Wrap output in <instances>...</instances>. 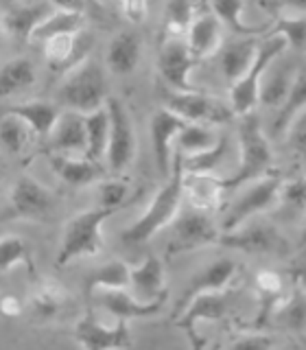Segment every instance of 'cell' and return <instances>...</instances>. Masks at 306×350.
<instances>
[{
	"mask_svg": "<svg viewBox=\"0 0 306 350\" xmlns=\"http://www.w3.org/2000/svg\"><path fill=\"white\" fill-rule=\"evenodd\" d=\"M109 129H112V118H109L107 105L85 116V131H87V153H85V158H90L94 162H101V158L107 156Z\"/></svg>",
	"mask_w": 306,
	"mask_h": 350,
	"instance_id": "obj_33",
	"label": "cell"
},
{
	"mask_svg": "<svg viewBox=\"0 0 306 350\" xmlns=\"http://www.w3.org/2000/svg\"><path fill=\"white\" fill-rule=\"evenodd\" d=\"M33 83H36V68H33V62L27 57L9 59L0 70V94L3 96L25 90Z\"/></svg>",
	"mask_w": 306,
	"mask_h": 350,
	"instance_id": "obj_37",
	"label": "cell"
},
{
	"mask_svg": "<svg viewBox=\"0 0 306 350\" xmlns=\"http://www.w3.org/2000/svg\"><path fill=\"white\" fill-rule=\"evenodd\" d=\"M210 9L214 11V16L221 20V25H225L230 31H234L236 36L254 38L256 33L265 29V27H249L247 25L243 18V11L247 9V5L240 3V0H217V3H210Z\"/></svg>",
	"mask_w": 306,
	"mask_h": 350,
	"instance_id": "obj_38",
	"label": "cell"
},
{
	"mask_svg": "<svg viewBox=\"0 0 306 350\" xmlns=\"http://www.w3.org/2000/svg\"><path fill=\"white\" fill-rule=\"evenodd\" d=\"M131 291L140 302L167 300V280H164V265L158 256L149 254L138 267L131 269Z\"/></svg>",
	"mask_w": 306,
	"mask_h": 350,
	"instance_id": "obj_23",
	"label": "cell"
},
{
	"mask_svg": "<svg viewBox=\"0 0 306 350\" xmlns=\"http://www.w3.org/2000/svg\"><path fill=\"white\" fill-rule=\"evenodd\" d=\"M234 273H236V262L232 258H219V260L210 262V265L204 267L199 273H195L191 278L189 287H186L182 298L178 300V304H175L173 315L178 317L186 306H189V302L197 298V295L227 289V284L234 280Z\"/></svg>",
	"mask_w": 306,
	"mask_h": 350,
	"instance_id": "obj_18",
	"label": "cell"
},
{
	"mask_svg": "<svg viewBox=\"0 0 306 350\" xmlns=\"http://www.w3.org/2000/svg\"><path fill=\"white\" fill-rule=\"evenodd\" d=\"M230 302H232V291H210L197 295L195 300L189 302V306L178 315L173 317V326L189 337L191 350H204L206 339L199 335L197 326L201 322H217L230 311Z\"/></svg>",
	"mask_w": 306,
	"mask_h": 350,
	"instance_id": "obj_8",
	"label": "cell"
},
{
	"mask_svg": "<svg viewBox=\"0 0 306 350\" xmlns=\"http://www.w3.org/2000/svg\"><path fill=\"white\" fill-rule=\"evenodd\" d=\"M238 167L232 175L223 178L225 191H236L245 182H256L269 175L273 164V151L267 136L262 134L260 120L256 114H249L238 123Z\"/></svg>",
	"mask_w": 306,
	"mask_h": 350,
	"instance_id": "obj_2",
	"label": "cell"
},
{
	"mask_svg": "<svg viewBox=\"0 0 306 350\" xmlns=\"http://www.w3.org/2000/svg\"><path fill=\"white\" fill-rule=\"evenodd\" d=\"M304 112H306V70L295 75L287 101L282 103V107L278 109L276 120H273V134L287 136V131L295 123V118Z\"/></svg>",
	"mask_w": 306,
	"mask_h": 350,
	"instance_id": "obj_30",
	"label": "cell"
},
{
	"mask_svg": "<svg viewBox=\"0 0 306 350\" xmlns=\"http://www.w3.org/2000/svg\"><path fill=\"white\" fill-rule=\"evenodd\" d=\"M184 193L189 195L191 208L201 213H210L221 206V200L227 191L221 175L184 173Z\"/></svg>",
	"mask_w": 306,
	"mask_h": 350,
	"instance_id": "obj_21",
	"label": "cell"
},
{
	"mask_svg": "<svg viewBox=\"0 0 306 350\" xmlns=\"http://www.w3.org/2000/svg\"><path fill=\"white\" fill-rule=\"evenodd\" d=\"M280 189H282V180L276 173H269L265 178L251 182L245 189V193H240L227 206V213L221 221V232H232V230L247 224L249 219H256L260 213L273 208L278 204Z\"/></svg>",
	"mask_w": 306,
	"mask_h": 350,
	"instance_id": "obj_6",
	"label": "cell"
},
{
	"mask_svg": "<svg viewBox=\"0 0 306 350\" xmlns=\"http://www.w3.org/2000/svg\"><path fill=\"white\" fill-rule=\"evenodd\" d=\"M0 309H3V313L7 317H18L22 313V304H20V300L16 298V295H5Z\"/></svg>",
	"mask_w": 306,
	"mask_h": 350,
	"instance_id": "obj_50",
	"label": "cell"
},
{
	"mask_svg": "<svg viewBox=\"0 0 306 350\" xmlns=\"http://www.w3.org/2000/svg\"><path fill=\"white\" fill-rule=\"evenodd\" d=\"M116 211L109 208H92V211H83L74 215L68 224H66L59 254H57V267H66L70 260L79 256H96L103 252V224L112 217Z\"/></svg>",
	"mask_w": 306,
	"mask_h": 350,
	"instance_id": "obj_3",
	"label": "cell"
},
{
	"mask_svg": "<svg viewBox=\"0 0 306 350\" xmlns=\"http://www.w3.org/2000/svg\"><path fill=\"white\" fill-rule=\"evenodd\" d=\"M289 44L284 42V38L280 36H269L265 42L258 46V55L251 68L247 70V75L240 79L238 83H234L230 88V107L236 116H249L251 109L256 107V103H260V88H262V75L267 72L269 64L282 55V51L287 49Z\"/></svg>",
	"mask_w": 306,
	"mask_h": 350,
	"instance_id": "obj_5",
	"label": "cell"
},
{
	"mask_svg": "<svg viewBox=\"0 0 306 350\" xmlns=\"http://www.w3.org/2000/svg\"><path fill=\"white\" fill-rule=\"evenodd\" d=\"M269 320H273L278 326L287 328V331L298 333L306 328V295L302 289L289 293L287 298H282L278 306L269 315Z\"/></svg>",
	"mask_w": 306,
	"mask_h": 350,
	"instance_id": "obj_34",
	"label": "cell"
},
{
	"mask_svg": "<svg viewBox=\"0 0 306 350\" xmlns=\"http://www.w3.org/2000/svg\"><path fill=\"white\" fill-rule=\"evenodd\" d=\"M197 66V57L189 49L186 40H167L162 42V49L158 55V70L162 79L171 85L173 92L191 94L201 92L199 88L191 83V72Z\"/></svg>",
	"mask_w": 306,
	"mask_h": 350,
	"instance_id": "obj_13",
	"label": "cell"
},
{
	"mask_svg": "<svg viewBox=\"0 0 306 350\" xmlns=\"http://www.w3.org/2000/svg\"><path fill=\"white\" fill-rule=\"evenodd\" d=\"M278 206L289 213H306V178H293L282 182Z\"/></svg>",
	"mask_w": 306,
	"mask_h": 350,
	"instance_id": "obj_43",
	"label": "cell"
},
{
	"mask_svg": "<svg viewBox=\"0 0 306 350\" xmlns=\"http://www.w3.org/2000/svg\"><path fill=\"white\" fill-rule=\"evenodd\" d=\"M219 237H221V228H217V224L210 219V213L191 208V211L180 213V217L173 221L167 254L178 256L184 252L219 243Z\"/></svg>",
	"mask_w": 306,
	"mask_h": 350,
	"instance_id": "obj_9",
	"label": "cell"
},
{
	"mask_svg": "<svg viewBox=\"0 0 306 350\" xmlns=\"http://www.w3.org/2000/svg\"><path fill=\"white\" fill-rule=\"evenodd\" d=\"M199 7L193 3H182V0H173V3L167 5L164 9V20H162V33L164 40H182V36H189L191 25L195 16L199 14L197 11Z\"/></svg>",
	"mask_w": 306,
	"mask_h": 350,
	"instance_id": "obj_35",
	"label": "cell"
},
{
	"mask_svg": "<svg viewBox=\"0 0 306 350\" xmlns=\"http://www.w3.org/2000/svg\"><path fill=\"white\" fill-rule=\"evenodd\" d=\"M74 342L81 350H129L131 333L129 322H116L114 326H105L98 317L87 311L74 324Z\"/></svg>",
	"mask_w": 306,
	"mask_h": 350,
	"instance_id": "obj_14",
	"label": "cell"
},
{
	"mask_svg": "<svg viewBox=\"0 0 306 350\" xmlns=\"http://www.w3.org/2000/svg\"><path fill=\"white\" fill-rule=\"evenodd\" d=\"M186 44L197 59L208 57L221 46V20L214 16L210 5H208V11H199L195 16L189 36H186Z\"/></svg>",
	"mask_w": 306,
	"mask_h": 350,
	"instance_id": "obj_24",
	"label": "cell"
},
{
	"mask_svg": "<svg viewBox=\"0 0 306 350\" xmlns=\"http://www.w3.org/2000/svg\"><path fill=\"white\" fill-rule=\"evenodd\" d=\"M184 195H186L184 193V160H182V153H178L173 160V171L169 175L167 184L153 195L147 211L120 234V241H123L125 245L147 243L153 234H158V230L167 228L180 217V206H182Z\"/></svg>",
	"mask_w": 306,
	"mask_h": 350,
	"instance_id": "obj_1",
	"label": "cell"
},
{
	"mask_svg": "<svg viewBox=\"0 0 306 350\" xmlns=\"http://www.w3.org/2000/svg\"><path fill=\"white\" fill-rule=\"evenodd\" d=\"M31 136H33V131L25 120H20L18 116H11V114H3V120H0V140H3V145L11 153L25 151V147L31 142Z\"/></svg>",
	"mask_w": 306,
	"mask_h": 350,
	"instance_id": "obj_41",
	"label": "cell"
},
{
	"mask_svg": "<svg viewBox=\"0 0 306 350\" xmlns=\"http://www.w3.org/2000/svg\"><path fill=\"white\" fill-rule=\"evenodd\" d=\"M219 136L221 134H214V131L208 127V125H193L189 123L182 134L178 136V145H180V151L182 156H199V153H206L214 149V145L219 142Z\"/></svg>",
	"mask_w": 306,
	"mask_h": 350,
	"instance_id": "obj_39",
	"label": "cell"
},
{
	"mask_svg": "<svg viewBox=\"0 0 306 350\" xmlns=\"http://www.w3.org/2000/svg\"><path fill=\"white\" fill-rule=\"evenodd\" d=\"M61 101L68 105L70 112H79L83 116L96 112L107 105V77L101 64L94 59L83 62L79 68L68 72L61 83Z\"/></svg>",
	"mask_w": 306,
	"mask_h": 350,
	"instance_id": "obj_4",
	"label": "cell"
},
{
	"mask_svg": "<svg viewBox=\"0 0 306 350\" xmlns=\"http://www.w3.org/2000/svg\"><path fill=\"white\" fill-rule=\"evenodd\" d=\"M258 46L260 44L256 42V38H238L234 42H230L221 51V70L232 85L247 75V70L251 68V64H254L258 55Z\"/></svg>",
	"mask_w": 306,
	"mask_h": 350,
	"instance_id": "obj_28",
	"label": "cell"
},
{
	"mask_svg": "<svg viewBox=\"0 0 306 350\" xmlns=\"http://www.w3.org/2000/svg\"><path fill=\"white\" fill-rule=\"evenodd\" d=\"M227 156V136L221 134L214 149L199 153V156H182L184 160V173H212L217 175V167L225 160Z\"/></svg>",
	"mask_w": 306,
	"mask_h": 350,
	"instance_id": "obj_40",
	"label": "cell"
},
{
	"mask_svg": "<svg viewBox=\"0 0 306 350\" xmlns=\"http://www.w3.org/2000/svg\"><path fill=\"white\" fill-rule=\"evenodd\" d=\"M120 14H123L129 22H134V25H140V22L147 20V14H149V5L145 0H127V3H120Z\"/></svg>",
	"mask_w": 306,
	"mask_h": 350,
	"instance_id": "obj_48",
	"label": "cell"
},
{
	"mask_svg": "<svg viewBox=\"0 0 306 350\" xmlns=\"http://www.w3.org/2000/svg\"><path fill=\"white\" fill-rule=\"evenodd\" d=\"M53 211V195L46 186H42L38 180L22 175L11 186L9 204L3 213V221H16V219H31V221H40V219L48 217Z\"/></svg>",
	"mask_w": 306,
	"mask_h": 350,
	"instance_id": "obj_11",
	"label": "cell"
},
{
	"mask_svg": "<svg viewBox=\"0 0 306 350\" xmlns=\"http://www.w3.org/2000/svg\"><path fill=\"white\" fill-rule=\"evenodd\" d=\"M300 247H306V221H304V228H302V237H300Z\"/></svg>",
	"mask_w": 306,
	"mask_h": 350,
	"instance_id": "obj_51",
	"label": "cell"
},
{
	"mask_svg": "<svg viewBox=\"0 0 306 350\" xmlns=\"http://www.w3.org/2000/svg\"><path fill=\"white\" fill-rule=\"evenodd\" d=\"M55 11L53 3H9L3 7V31L18 44L33 40V33Z\"/></svg>",
	"mask_w": 306,
	"mask_h": 350,
	"instance_id": "obj_15",
	"label": "cell"
},
{
	"mask_svg": "<svg viewBox=\"0 0 306 350\" xmlns=\"http://www.w3.org/2000/svg\"><path fill=\"white\" fill-rule=\"evenodd\" d=\"M189 125L182 116H178L171 109L162 107L151 116V145H153V156H156V167L160 175L169 178L173 171V160H171V147L173 140H178L182 129Z\"/></svg>",
	"mask_w": 306,
	"mask_h": 350,
	"instance_id": "obj_16",
	"label": "cell"
},
{
	"mask_svg": "<svg viewBox=\"0 0 306 350\" xmlns=\"http://www.w3.org/2000/svg\"><path fill=\"white\" fill-rule=\"evenodd\" d=\"M217 245L245 252V254H287L289 252L287 239L278 232V228L258 217L249 219L232 232H221Z\"/></svg>",
	"mask_w": 306,
	"mask_h": 350,
	"instance_id": "obj_7",
	"label": "cell"
},
{
	"mask_svg": "<svg viewBox=\"0 0 306 350\" xmlns=\"http://www.w3.org/2000/svg\"><path fill=\"white\" fill-rule=\"evenodd\" d=\"M109 118H112V129H109V145H107V167L112 173H123L136 153V136L134 125L127 107L118 101V98L109 96L107 101Z\"/></svg>",
	"mask_w": 306,
	"mask_h": 350,
	"instance_id": "obj_12",
	"label": "cell"
},
{
	"mask_svg": "<svg viewBox=\"0 0 306 350\" xmlns=\"http://www.w3.org/2000/svg\"><path fill=\"white\" fill-rule=\"evenodd\" d=\"M304 335H306V328H304Z\"/></svg>",
	"mask_w": 306,
	"mask_h": 350,
	"instance_id": "obj_52",
	"label": "cell"
},
{
	"mask_svg": "<svg viewBox=\"0 0 306 350\" xmlns=\"http://www.w3.org/2000/svg\"><path fill=\"white\" fill-rule=\"evenodd\" d=\"M98 304L103 309L116 317V322H131L138 317H151L162 311V306L167 300L158 302H140L134 293H129L127 289H103L96 293Z\"/></svg>",
	"mask_w": 306,
	"mask_h": 350,
	"instance_id": "obj_20",
	"label": "cell"
},
{
	"mask_svg": "<svg viewBox=\"0 0 306 350\" xmlns=\"http://www.w3.org/2000/svg\"><path fill=\"white\" fill-rule=\"evenodd\" d=\"M51 153L55 156H70V158H85L87 153V131H85V116L79 112H61L57 127L48 136Z\"/></svg>",
	"mask_w": 306,
	"mask_h": 350,
	"instance_id": "obj_19",
	"label": "cell"
},
{
	"mask_svg": "<svg viewBox=\"0 0 306 350\" xmlns=\"http://www.w3.org/2000/svg\"><path fill=\"white\" fill-rule=\"evenodd\" d=\"M227 350H276V339L267 333H251L238 337Z\"/></svg>",
	"mask_w": 306,
	"mask_h": 350,
	"instance_id": "obj_46",
	"label": "cell"
},
{
	"mask_svg": "<svg viewBox=\"0 0 306 350\" xmlns=\"http://www.w3.org/2000/svg\"><path fill=\"white\" fill-rule=\"evenodd\" d=\"M68 291L57 280H38L33 291L27 298V311L36 320H53L55 315L64 311L68 302Z\"/></svg>",
	"mask_w": 306,
	"mask_h": 350,
	"instance_id": "obj_25",
	"label": "cell"
},
{
	"mask_svg": "<svg viewBox=\"0 0 306 350\" xmlns=\"http://www.w3.org/2000/svg\"><path fill=\"white\" fill-rule=\"evenodd\" d=\"M16 265H25L31 276H36L29 243L18 234H5L0 239V273H9Z\"/></svg>",
	"mask_w": 306,
	"mask_h": 350,
	"instance_id": "obj_36",
	"label": "cell"
},
{
	"mask_svg": "<svg viewBox=\"0 0 306 350\" xmlns=\"http://www.w3.org/2000/svg\"><path fill=\"white\" fill-rule=\"evenodd\" d=\"M94 46L92 33H76V36H59L44 44V55L53 70L57 72H72L87 62V53Z\"/></svg>",
	"mask_w": 306,
	"mask_h": 350,
	"instance_id": "obj_17",
	"label": "cell"
},
{
	"mask_svg": "<svg viewBox=\"0 0 306 350\" xmlns=\"http://www.w3.org/2000/svg\"><path fill=\"white\" fill-rule=\"evenodd\" d=\"M256 287L260 291V295L265 298V302H273L280 298L282 291V278L278 271L273 269H260L256 273Z\"/></svg>",
	"mask_w": 306,
	"mask_h": 350,
	"instance_id": "obj_45",
	"label": "cell"
},
{
	"mask_svg": "<svg viewBox=\"0 0 306 350\" xmlns=\"http://www.w3.org/2000/svg\"><path fill=\"white\" fill-rule=\"evenodd\" d=\"M5 114L18 116L20 120H25L33 134L42 138H48L61 118L57 105H53L48 101H25L20 105H9L5 109Z\"/></svg>",
	"mask_w": 306,
	"mask_h": 350,
	"instance_id": "obj_26",
	"label": "cell"
},
{
	"mask_svg": "<svg viewBox=\"0 0 306 350\" xmlns=\"http://www.w3.org/2000/svg\"><path fill=\"white\" fill-rule=\"evenodd\" d=\"M55 11L33 33V42L46 44L59 36H76L83 31V5L79 3H53Z\"/></svg>",
	"mask_w": 306,
	"mask_h": 350,
	"instance_id": "obj_22",
	"label": "cell"
},
{
	"mask_svg": "<svg viewBox=\"0 0 306 350\" xmlns=\"http://www.w3.org/2000/svg\"><path fill=\"white\" fill-rule=\"evenodd\" d=\"M129 193V186L120 180H109L103 182L98 189V206L109 208V211H118V206L125 202V197Z\"/></svg>",
	"mask_w": 306,
	"mask_h": 350,
	"instance_id": "obj_44",
	"label": "cell"
},
{
	"mask_svg": "<svg viewBox=\"0 0 306 350\" xmlns=\"http://www.w3.org/2000/svg\"><path fill=\"white\" fill-rule=\"evenodd\" d=\"M293 79H295V77H289L287 70L271 75L260 88V103L271 105V107H276V105L282 107V103L287 101V96H289Z\"/></svg>",
	"mask_w": 306,
	"mask_h": 350,
	"instance_id": "obj_42",
	"label": "cell"
},
{
	"mask_svg": "<svg viewBox=\"0 0 306 350\" xmlns=\"http://www.w3.org/2000/svg\"><path fill=\"white\" fill-rule=\"evenodd\" d=\"M167 109L182 116L186 123L193 125H225L230 123L236 114L232 107L223 103L221 98L204 94V92H191V94H180V92H169L167 94Z\"/></svg>",
	"mask_w": 306,
	"mask_h": 350,
	"instance_id": "obj_10",
	"label": "cell"
},
{
	"mask_svg": "<svg viewBox=\"0 0 306 350\" xmlns=\"http://www.w3.org/2000/svg\"><path fill=\"white\" fill-rule=\"evenodd\" d=\"M131 287V267L120 260H112L107 265L94 269L85 276V295H96L103 289H127Z\"/></svg>",
	"mask_w": 306,
	"mask_h": 350,
	"instance_id": "obj_32",
	"label": "cell"
},
{
	"mask_svg": "<svg viewBox=\"0 0 306 350\" xmlns=\"http://www.w3.org/2000/svg\"><path fill=\"white\" fill-rule=\"evenodd\" d=\"M142 55V42L134 31H123L109 42L107 66L116 75H129L136 70Z\"/></svg>",
	"mask_w": 306,
	"mask_h": 350,
	"instance_id": "obj_29",
	"label": "cell"
},
{
	"mask_svg": "<svg viewBox=\"0 0 306 350\" xmlns=\"http://www.w3.org/2000/svg\"><path fill=\"white\" fill-rule=\"evenodd\" d=\"M51 169L59 175V180L68 186H87L105 175V167L101 162L90 158H70V156H55L51 153Z\"/></svg>",
	"mask_w": 306,
	"mask_h": 350,
	"instance_id": "obj_27",
	"label": "cell"
},
{
	"mask_svg": "<svg viewBox=\"0 0 306 350\" xmlns=\"http://www.w3.org/2000/svg\"><path fill=\"white\" fill-rule=\"evenodd\" d=\"M287 142L295 153L306 158V112L295 118V123L287 131Z\"/></svg>",
	"mask_w": 306,
	"mask_h": 350,
	"instance_id": "obj_47",
	"label": "cell"
},
{
	"mask_svg": "<svg viewBox=\"0 0 306 350\" xmlns=\"http://www.w3.org/2000/svg\"><path fill=\"white\" fill-rule=\"evenodd\" d=\"M289 276H291V280H293L295 287L302 289V291L306 293V260H300L298 265H293V267L289 269Z\"/></svg>",
	"mask_w": 306,
	"mask_h": 350,
	"instance_id": "obj_49",
	"label": "cell"
},
{
	"mask_svg": "<svg viewBox=\"0 0 306 350\" xmlns=\"http://www.w3.org/2000/svg\"><path fill=\"white\" fill-rule=\"evenodd\" d=\"M262 9L269 11L273 20L271 36H280L291 49H306V16L282 14L280 5H262Z\"/></svg>",
	"mask_w": 306,
	"mask_h": 350,
	"instance_id": "obj_31",
	"label": "cell"
}]
</instances>
